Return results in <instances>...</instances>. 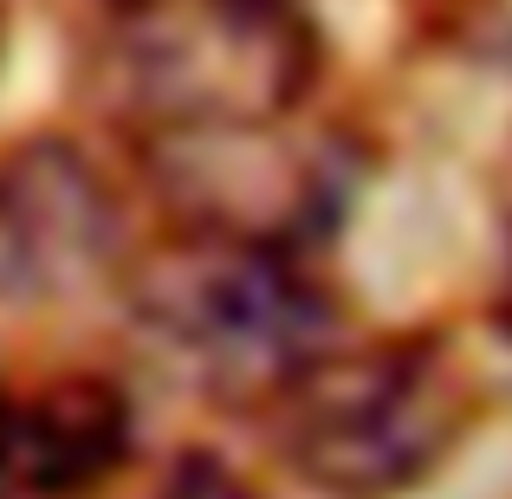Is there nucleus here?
<instances>
[{
    "instance_id": "f257e3e1",
    "label": "nucleus",
    "mask_w": 512,
    "mask_h": 499,
    "mask_svg": "<svg viewBox=\"0 0 512 499\" xmlns=\"http://www.w3.org/2000/svg\"><path fill=\"white\" fill-rule=\"evenodd\" d=\"M117 279L137 337L188 389L227 409H273L325 350H338V305L286 240L182 227Z\"/></svg>"
},
{
    "instance_id": "6e6552de",
    "label": "nucleus",
    "mask_w": 512,
    "mask_h": 499,
    "mask_svg": "<svg viewBox=\"0 0 512 499\" xmlns=\"http://www.w3.org/2000/svg\"><path fill=\"white\" fill-rule=\"evenodd\" d=\"M130 7H150V0H111V13H130Z\"/></svg>"
},
{
    "instance_id": "423d86ee",
    "label": "nucleus",
    "mask_w": 512,
    "mask_h": 499,
    "mask_svg": "<svg viewBox=\"0 0 512 499\" xmlns=\"http://www.w3.org/2000/svg\"><path fill=\"white\" fill-rule=\"evenodd\" d=\"M130 448L137 409L117 376H46L0 409V499H91L124 474Z\"/></svg>"
},
{
    "instance_id": "1a4fd4ad",
    "label": "nucleus",
    "mask_w": 512,
    "mask_h": 499,
    "mask_svg": "<svg viewBox=\"0 0 512 499\" xmlns=\"http://www.w3.org/2000/svg\"><path fill=\"white\" fill-rule=\"evenodd\" d=\"M7 396H13V389H7V383H0V409H7Z\"/></svg>"
},
{
    "instance_id": "0eeeda50",
    "label": "nucleus",
    "mask_w": 512,
    "mask_h": 499,
    "mask_svg": "<svg viewBox=\"0 0 512 499\" xmlns=\"http://www.w3.org/2000/svg\"><path fill=\"white\" fill-rule=\"evenodd\" d=\"M156 499H266L260 487H253L247 474H240L227 454L214 448H182L169 461L163 487H156Z\"/></svg>"
},
{
    "instance_id": "f03ea898",
    "label": "nucleus",
    "mask_w": 512,
    "mask_h": 499,
    "mask_svg": "<svg viewBox=\"0 0 512 499\" xmlns=\"http://www.w3.org/2000/svg\"><path fill=\"white\" fill-rule=\"evenodd\" d=\"M318 78V33L292 0H150L117 13L111 91L156 130L286 124Z\"/></svg>"
},
{
    "instance_id": "20e7f679",
    "label": "nucleus",
    "mask_w": 512,
    "mask_h": 499,
    "mask_svg": "<svg viewBox=\"0 0 512 499\" xmlns=\"http://www.w3.org/2000/svg\"><path fill=\"white\" fill-rule=\"evenodd\" d=\"M124 273V208L72 137L0 156V299L65 305Z\"/></svg>"
},
{
    "instance_id": "7ed1b4c3",
    "label": "nucleus",
    "mask_w": 512,
    "mask_h": 499,
    "mask_svg": "<svg viewBox=\"0 0 512 499\" xmlns=\"http://www.w3.org/2000/svg\"><path fill=\"white\" fill-rule=\"evenodd\" d=\"M292 474L331 499H389L435 474L467 435L474 402L435 344L396 337L370 350H325L266 409Z\"/></svg>"
},
{
    "instance_id": "39448f33",
    "label": "nucleus",
    "mask_w": 512,
    "mask_h": 499,
    "mask_svg": "<svg viewBox=\"0 0 512 499\" xmlns=\"http://www.w3.org/2000/svg\"><path fill=\"white\" fill-rule=\"evenodd\" d=\"M150 169L182 201V227H221V234L286 240L318 221V201L331 195L318 156L279 143V124L253 130H156Z\"/></svg>"
}]
</instances>
